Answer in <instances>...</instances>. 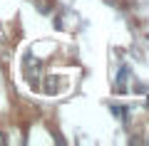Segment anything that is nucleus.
I'll return each mask as SVG.
<instances>
[{
  "mask_svg": "<svg viewBox=\"0 0 149 146\" xmlns=\"http://www.w3.org/2000/svg\"><path fill=\"white\" fill-rule=\"evenodd\" d=\"M57 84H65L62 82V79H60V77H47V79H45V87H47V89H45V92H47V94H55V92H57Z\"/></svg>",
  "mask_w": 149,
  "mask_h": 146,
  "instance_id": "nucleus-1",
  "label": "nucleus"
},
{
  "mask_svg": "<svg viewBox=\"0 0 149 146\" xmlns=\"http://www.w3.org/2000/svg\"><path fill=\"white\" fill-rule=\"evenodd\" d=\"M3 144H5V136H3V134H0V146H3Z\"/></svg>",
  "mask_w": 149,
  "mask_h": 146,
  "instance_id": "nucleus-2",
  "label": "nucleus"
}]
</instances>
